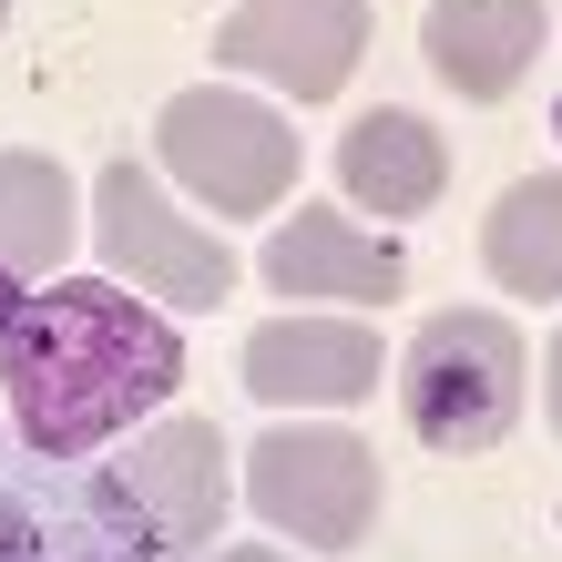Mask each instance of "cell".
I'll return each instance as SVG.
<instances>
[{
    "instance_id": "2",
    "label": "cell",
    "mask_w": 562,
    "mask_h": 562,
    "mask_svg": "<svg viewBox=\"0 0 562 562\" xmlns=\"http://www.w3.org/2000/svg\"><path fill=\"white\" fill-rule=\"evenodd\" d=\"M400 400L429 450H450V460L502 450L521 419V327L491 307H440L400 358Z\"/></svg>"
},
{
    "instance_id": "5",
    "label": "cell",
    "mask_w": 562,
    "mask_h": 562,
    "mask_svg": "<svg viewBox=\"0 0 562 562\" xmlns=\"http://www.w3.org/2000/svg\"><path fill=\"white\" fill-rule=\"evenodd\" d=\"M92 246H103V267L123 286H154L175 307H225L236 296V246L205 236L194 215H175L144 164H103L92 175Z\"/></svg>"
},
{
    "instance_id": "4",
    "label": "cell",
    "mask_w": 562,
    "mask_h": 562,
    "mask_svg": "<svg viewBox=\"0 0 562 562\" xmlns=\"http://www.w3.org/2000/svg\"><path fill=\"white\" fill-rule=\"evenodd\" d=\"M246 502L267 532L307 552H348L379 521V450L358 429H267L246 450Z\"/></svg>"
},
{
    "instance_id": "15",
    "label": "cell",
    "mask_w": 562,
    "mask_h": 562,
    "mask_svg": "<svg viewBox=\"0 0 562 562\" xmlns=\"http://www.w3.org/2000/svg\"><path fill=\"white\" fill-rule=\"evenodd\" d=\"M542 389H552V440H562V338H552V358H542Z\"/></svg>"
},
{
    "instance_id": "8",
    "label": "cell",
    "mask_w": 562,
    "mask_h": 562,
    "mask_svg": "<svg viewBox=\"0 0 562 562\" xmlns=\"http://www.w3.org/2000/svg\"><path fill=\"white\" fill-rule=\"evenodd\" d=\"M379 369H389V348L358 317H267L246 338V389L277 409H348L379 389Z\"/></svg>"
},
{
    "instance_id": "1",
    "label": "cell",
    "mask_w": 562,
    "mask_h": 562,
    "mask_svg": "<svg viewBox=\"0 0 562 562\" xmlns=\"http://www.w3.org/2000/svg\"><path fill=\"white\" fill-rule=\"evenodd\" d=\"M184 389V338L144 286H31L0 307V400L21 450L82 460Z\"/></svg>"
},
{
    "instance_id": "14",
    "label": "cell",
    "mask_w": 562,
    "mask_h": 562,
    "mask_svg": "<svg viewBox=\"0 0 562 562\" xmlns=\"http://www.w3.org/2000/svg\"><path fill=\"white\" fill-rule=\"evenodd\" d=\"M481 267L512 296H562V175H521L481 225Z\"/></svg>"
},
{
    "instance_id": "16",
    "label": "cell",
    "mask_w": 562,
    "mask_h": 562,
    "mask_svg": "<svg viewBox=\"0 0 562 562\" xmlns=\"http://www.w3.org/2000/svg\"><path fill=\"white\" fill-rule=\"evenodd\" d=\"M225 562H286V552H267V542H246V552H225Z\"/></svg>"
},
{
    "instance_id": "11",
    "label": "cell",
    "mask_w": 562,
    "mask_h": 562,
    "mask_svg": "<svg viewBox=\"0 0 562 562\" xmlns=\"http://www.w3.org/2000/svg\"><path fill=\"white\" fill-rule=\"evenodd\" d=\"M419 42H429V72H440L450 92L502 103V92L542 61L552 21H542V0H429Z\"/></svg>"
},
{
    "instance_id": "9",
    "label": "cell",
    "mask_w": 562,
    "mask_h": 562,
    "mask_svg": "<svg viewBox=\"0 0 562 562\" xmlns=\"http://www.w3.org/2000/svg\"><path fill=\"white\" fill-rule=\"evenodd\" d=\"M256 277H267L277 296H348V307H389V296L409 286L400 246L369 236V225H348L338 205L286 215L277 236H267V256H256Z\"/></svg>"
},
{
    "instance_id": "7",
    "label": "cell",
    "mask_w": 562,
    "mask_h": 562,
    "mask_svg": "<svg viewBox=\"0 0 562 562\" xmlns=\"http://www.w3.org/2000/svg\"><path fill=\"white\" fill-rule=\"evenodd\" d=\"M358 52H369V0H246L215 31L225 72H256V82L296 92V103H327L358 72Z\"/></svg>"
},
{
    "instance_id": "13",
    "label": "cell",
    "mask_w": 562,
    "mask_h": 562,
    "mask_svg": "<svg viewBox=\"0 0 562 562\" xmlns=\"http://www.w3.org/2000/svg\"><path fill=\"white\" fill-rule=\"evenodd\" d=\"M72 256V175L42 154H0V307L61 277Z\"/></svg>"
},
{
    "instance_id": "12",
    "label": "cell",
    "mask_w": 562,
    "mask_h": 562,
    "mask_svg": "<svg viewBox=\"0 0 562 562\" xmlns=\"http://www.w3.org/2000/svg\"><path fill=\"white\" fill-rule=\"evenodd\" d=\"M338 184H348L369 215H400V225H409V215L440 205L450 154H440V134H429L419 113L379 103V113H358V123H348V144H338Z\"/></svg>"
},
{
    "instance_id": "10",
    "label": "cell",
    "mask_w": 562,
    "mask_h": 562,
    "mask_svg": "<svg viewBox=\"0 0 562 562\" xmlns=\"http://www.w3.org/2000/svg\"><path fill=\"white\" fill-rule=\"evenodd\" d=\"M113 471H123V491L154 512V532L175 542V552H205V542H215L225 491H236V481H225V440H215L205 419H154Z\"/></svg>"
},
{
    "instance_id": "6",
    "label": "cell",
    "mask_w": 562,
    "mask_h": 562,
    "mask_svg": "<svg viewBox=\"0 0 562 562\" xmlns=\"http://www.w3.org/2000/svg\"><path fill=\"white\" fill-rule=\"evenodd\" d=\"M164 552L175 542L123 491V471H72V481H42V491H0V562H164Z\"/></svg>"
},
{
    "instance_id": "17",
    "label": "cell",
    "mask_w": 562,
    "mask_h": 562,
    "mask_svg": "<svg viewBox=\"0 0 562 562\" xmlns=\"http://www.w3.org/2000/svg\"><path fill=\"white\" fill-rule=\"evenodd\" d=\"M552 134H562V113H552Z\"/></svg>"
},
{
    "instance_id": "18",
    "label": "cell",
    "mask_w": 562,
    "mask_h": 562,
    "mask_svg": "<svg viewBox=\"0 0 562 562\" xmlns=\"http://www.w3.org/2000/svg\"><path fill=\"white\" fill-rule=\"evenodd\" d=\"M0 11H11V0H0Z\"/></svg>"
},
{
    "instance_id": "3",
    "label": "cell",
    "mask_w": 562,
    "mask_h": 562,
    "mask_svg": "<svg viewBox=\"0 0 562 562\" xmlns=\"http://www.w3.org/2000/svg\"><path fill=\"white\" fill-rule=\"evenodd\" d=\"M154 144H164V175H175L194 205H215L236 225L286 205V184H296V123L246 103V92H225V82L175 92L164 123H154Z\"/></svg>"
}]
</instances>
